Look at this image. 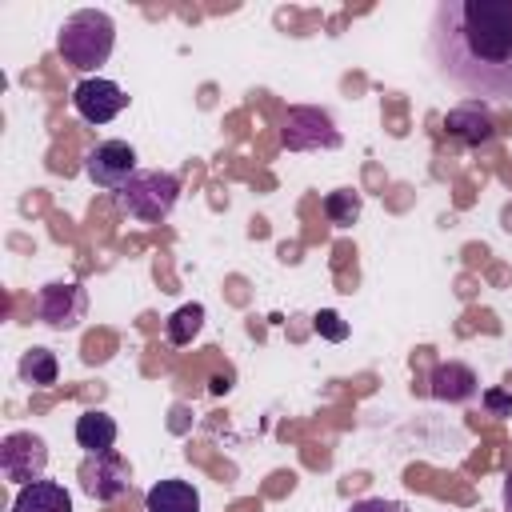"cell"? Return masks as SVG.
Instances as JSON below:
<instances>
[{"instance_id": "cell-1", "label": "cell", "mask_w": 512, "mask_h": 512, "mask_svg": "<svg viewBox=\"0 0 512 512\" xmlns=\"http://www.w3.org/2000/svg\"><path fill=\"white\" fill-rule=\"evenodd\" d=\"M428 56L464 100L512 104V0H444L428 24Z\"/></svg>"}, {"instance_id": "cell-2", "label": "cell", "mask_w": 512, "mask_h": 512, "mask_svg": "<svg viewBox=\"0 0 512 512\" xmlns=\"http://www.w3.org/2000/svg\"><path fill=\"white\" fill-rule=\"evenodd\" d=\"M112 48H116V24L100 8H80V12L64 16V24L56 32V52L76 72H92V68L108 64Z\"/></svg>"}, {"instance_id": "cell-4", "label": "cell", "mask_w": 512, "mask_h": 512, "mask_svg": "<svg viewBox=\"0 0 512 512\" xmlns=\"http://www.w3.org/2000/svg\"><path fill=\"white\" fill-rule=\"evenodd\" d=\"M280 136H284V148L288 152H320V148L332 152V148H340L336 120L324 108H308V104H296V108L284 112Z\"/></svg>"}, {"instance_id": "cell-5", "label": "cell", "mask_w": 512, "mask_h": 512, "mask_svg": "<svg viewBox=\"0 0 512 512\" xmlns=\"http://www.w3.org/2000/svg\"><path fill=\"white\" fill-rule=\"evenodd\" d=\"M76 480H80L84 496H92L100 504H112V500H120L132 488V468H128V460L116 448L112 452H88L80 460Z\"/></svg>"}, {"instance_id": "cell-15", "label": "cell", "mask_w": 512, "mask_h": 512, "mask_svg": "<svg viewBox=\"0 0 512 512\" xmlns=\"http://www.w3.org/2000/svg\"><path fill=\"white\" fill-rule=\"evenodd\" d=\"M16 372H20V380L32 384V388H48V384H56L60 364H56V352H52V348H28V352L20 356V364H16Z\"/></svg>"}, {"instance_id": "cell-14", "label": "cell", "mask_w": 512, "mask_h": 512, "mask_svg": "<svg viewBox=\"0 0 512 512\" xmlns=\"http://www.w3.org/2000/svg\"><path fill=\"white\" fill-rule=\"evenodd\" d=\"M76 444L84 452H112V444H116V420L108 412H100V408L76 416Z\"/></svg>"}, {"instance_id": "cell-12", "label": "cell", "mask_w": 512, "mask_h": 512, "mask_svg": "<svg viewBox=\"0 0 512 512\" xmlns=\"http://www.w3.org/2000/svg\"><path fill=\"white\" fill-rule=\"evenodd\" d=\"M12 512H72V496L56 480H36V484H24L16 492Z\"/></svg>"}, {"instance_id": "cell-9", "label": "cell", "mask_w": 512, "mask_h": 512, "mask_svg": "<svg viewBox=\"0 0 512 512\" xmlns=\"http://www.w3.org/2000/svg\"><path fill=\"white\" fill-rule=\"evenodd\" d=\"M72 108L88 120V124H108L112 116H120L128 108V96L116 80H104V76H88L72 88Z\"/></svg>"}, {"instance_id": "cell-19", "label": "cell", "mask_w": 512, "mask_h": 512, "mask_svg": "<svg viewBox=\"0 0 512 512\" xmlns=\"http://www.w3.org/2000/svg\"><path fill=\"white\" fill-rule=\"evenodd\" d=\"M484 408L492 416H512V392L508 388H488L484 392Z\"/></svg>"}, {"instance_id": "cell-13", "label": "cell", "mask_w": 512, "mask_h": 512, "mask_svg": "<svg viewBox=\"0 0 512 512\" xmlns=\"http://www.w3.org/2000/svg\"><path fill=\"white\" fill-rule=\"evenodd\" d=\"M144 512H200V492L188 480H160L148 488Z\"/></svg>"}, {"instance_id": "cell-11", "label": "cell", "mask_w": 512, "mask_h": 512, "mask_svg": "<svg viewBox=\"0 0 512 512\" xmlns=\"http://www.w3.org/2000/svg\"><path fill=\"white\" fill-rule=\"evenodd\" d=\"M476 384H480L476 372H472L468 364H460V360H444V364L432 368V396H436V400L464 404V400L476 396Z\"/></svg>"}, {"instance_id": "cell-6", "label": "cell", "mask_w": 512, "mask_h": 512, "mask_svg": "<svg viewBox=\"0 0 512 512\" xmlns=\"http://www.w3.org/2000/svg\"><path fill=\"white\" fill-rule=\"evenodd\" d=\"M32 312H36L40 324H48L56 332H72L88 312V292L76 280H52L36 292Z\"/></svg>"}, {"instance_id": "cell-10", "label": "cell", "mask_w": 512, "mask_h": 512, "mask_svg": "<svg viewBox=\"0 0 512 512\" xmlns=\"http://www.w3.org/2000/svg\"><path fill=\"white\" fill-rule=\"evenodd\" d=\"M444 128H448V136H456V140H460V144H468V148L488 144V140H492V132H496L492 112H488V104H480V100H460L456 108H448Z\"/></svg>"}, {"instance_id": "cell-20", "label": "cell", "mask_w": 512, "mask_h": 512, "mask_svg": "<svg viewBox=\"0 0 512 512\" xmlns=\"http://www.w3.org/2000/svg\"><path fill=\"white\" fill-rule=\"evenodd\" d=\"M348 512H404V504L384 500V496H368V500H356Z\"/></svg>"}, {"instance_id": "cell-21", "label": "cell", "mask_w": 512, "mask_h": 512, "mask_svg": "<svg viewBox=\"0 0 512 512\" xmlns=\"http://www.w3.org/2000/svg\"><path fill=\"white\" fill-rule=\"evenodd\" d=\"M504 512H512V472L504 476Z\"/></svg>"}, {"instance_id": "cell-7", "label": "cell", "mask_w": 512, "mask_h": 512, "mask_svg": "<svg viewBox=\"0 0 512 512\" xmlns=\"http://www.w3.org/2000/svg\"><path fill=\"white\" fill-rule=\"evenodd\" d=\"M0 468L20 488L44 480V468H48V444H44V436H36V432H8L0 440Z\"/></svg>"}, {"instance_id": "cell-3", "label": "cell", "mask_w": 512, "mask_h": 512, "mask_svg": "<svg viewBox=\"0 0 512 512\" xmlns=\"http://www.w3.org/2000/svg\"><path fill=\"white\" fill-rule=\"evenodd\" d=\"M180 200V176L168 172V168H140L120 192H116V204L120 212H128L132 220H144V224H156L164 220Z\"/></svg>"}, {"instance_id": "cell-16", "label": "cell", "mask_w": 512, "mask_h": 512, "mask_svg": "<svg viewBox=\"0 0 512 512\" xmlns=\"http://www.w3.org/2000/svg\"><path fill=\"white\" fill-rule=\"evenodd\" d=\"M200 328H204V304H180V308L168 316L164 336H168V344L184 348V344H192V340L200 336Z\"/></svg>"}, {"instance_id": "cell-8", "label": "cell", "mask_w": 512, "mask_h": 512, "mask_svg": "<svg viewBox=\"0 0 512 512\" xmlns=\"http://www.w3.org/2000/svg\"><path fill=\"white\" fill-rule=\"evenodd\" d=\"M136 148L128 140H100L96 148H88L84 156V176L100 188H124L132 176H136Z\"/></svg>"}, {"instance_id": "cell-17", "label": "cell", "mask_w": 512, "mask_h": 512, "mask_svg": "<svg viewBox=\"0 0 512 512\" xmlns=\"http://www.w3.org/2000/svg\"><path fill=\"white\" fill-rule=\"evenodd\" d=\"M324 216H328L336 228L356 224V216H360V196H356L352 188H336V192H328V196H324Z\"/></svg>"}, {"instance_id": "cell-18", "label": "cell", "mask_w": 512, "mask_h": 512, "mask_svg": "<svg viewBox=\"0 0 512 512\" xmlns=\"http://www.w3.org/2000/svg\"><path fill=\"white\" fill-rule=\"evenodd\" d=\"M312 320H316V332H320L324 340H336V344H340V340L348 336V324H344L340 312H332V308H320Z\"/></svg>"}]
</instances>
